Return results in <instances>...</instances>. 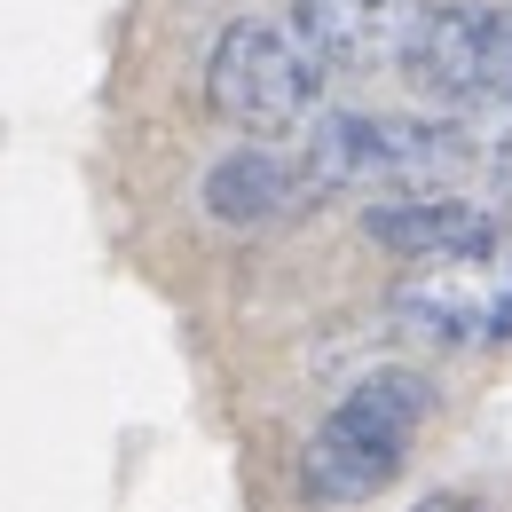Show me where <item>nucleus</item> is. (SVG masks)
<instances>
[{"label": "nucleus", "instance_id": "obj_6", "mask_svg": "<svg viewBox=\"0 0 512 512\" xmlns=\"http://www.w3.org/2000/svg\"><path fill=\"white\" fill-rule=\"evenodd\" d=\"M300 40L316 48V64L331 71H402L426 0H300Z\"/></svg>", "mask_w": 512, "mask_h": 512}, {"label": "nucleus", "instance_id": "obj_8", "mask_svg": "<svg viewBox=\"0 0 512 512\" xmlns=\"http://www.w3.org/2000/svg\"><path fill=\"white\" fill-rule=\"evenodd\" d=\"M300 197H316L308 174L284 166L276 150H229V158L205 174V213L229 221V229H268V221H284Z\"/></svg>", "mask_w": 512, "mask_h": 512}, {"label": "nucleus", "instance_id": "obj_7", "mask_svg": "<svg viewBox=\"0 0 512 512\" xmlns=\"http://www.w3.org/2000/svg\"><path fill=\"white\" fill-rule=\"evenodd\" d=\"M371 245L402 260H465V253H497V213L465 205V197H394L363 213Z\"/></svg>", "mask_w": 512, "mask_h": 512}, {"label": "nucleus", "instance_id": "obj_5", "mask_svg": "<svg viewBox=\"0 0 512 512\" xmlns=\"http://www.w3.org/2000/svg\"><path fill=\"white\" fill-rule=\"evenodd\" d=\"M402 79L434 103H497L512 95V8H473V0H449L426 8Z\"/></svg>", "mask_w": 512, "mask_h": 512}, {"label": "nucleus", "instance_id": "obj_10", "mask_svg": "<svg viewBox=\"0 0 512 512\" xmlns=\"http://www.w3.org/2000/svg\"><path fill=\"white\" fill-rule=\"evenodd\" d=\"M410 512H489V505L465 497V489H442V497H426V505H410Z\"/></svg>", "mask_w": 512, "mask_h": 512}, {"label": "nucleus", "instance_id": "obj_1", "mask_svg": "<svg viewBox=\"0 0 512 512\" xmlns=\"http://www.w3.org/2000/svg\"><path fill=\"white\" fill-rule=\"evenodd\" d=\"M434 410V386L418 371H371L331 418L316 426V442L300 457V481L316 505H363L410 465V442Z\"/></svg>", "mask_w": 512, "mask_h": 512}, {"label": "nucleus", "instance_id": "obj_2", "mask_svg": "<svg viewBox=\"0 0 512 512\" xmlns=\"http://www.w3.org/2000/svg\"><path fill=\"white\" fill-rule=\"evenodd\" d=\"M473 142L465 127H434V119H371V111H331L316 119L300 174L308 190H402V182H434L449 166H465Z\"/></svg>", "mask_w": 512, "mask_h": 512}, {"label": "nucleus", "instance_id": "obj_3", "mask_svg": "<svg viewBox=\"0 0 512 512\" xmlns=\"http://www.w3.org/2000/svg\"><path fill=\"white\" fill-rule=\"evenodd\" d=\"M316 95H323L316 48L300 32H284V24H229L213 40V56H205V103H213V119H229L245 134L300 127L316 111Z\"/></svg>", "mask_w": 512, "mask_h": 512}, {"label": "nucleus", "instance_id": "obj_4", "mask_svg": "<svg viewBox=\"0 0 512 512\" xmlns=\"http://www.w3.org/2000/svg\"><path fill=\"white\" fill-rule=\"evenodd\" d=\"M394 323L426 347H505L512 339V253L418 260L394 284Z\"/></svg>", "mask_w": 512, "mask_h": 512}, {"label": "nucleus", "instance_id": "obj_9", "mask_svg": "<svg viewBox=\"0 0 512 512\" xmlns=\"http://www.w3.org/2000/svg\"><path fill=\"white\" fill-rule=\"evenodd\" d=\"M465 142H473V158H497V166L512 174V95H497V103H473Z\"/></svg>", "mask_w": 512, "mask_h": 512}]
</instances>
